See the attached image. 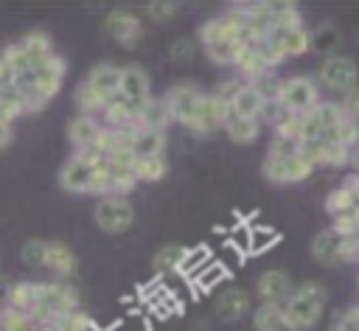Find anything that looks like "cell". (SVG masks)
<instances>
[{
  "instance_id": "f35d334b",
  "label": "cell",
  "mask_w": 359,
  "mask_h": 331,
  "mask_svg": "<svg viewBox=\"0 0 359 331\" xmlns=\"http://www.w3.org/2000/svg\"><path fill=\"white\" fill-rule=\"evenodd\" d=\"M300 123H303V115H294V112H280L272 123L275 135L278 137H294L300 140Z\"/></svg>"
},
{
  "instance_id": "816d5d0a",
  "label": "cell",
  "mask_w": 359,
  "mask_h": 331,
  "mask_svg": "<svg viewBox=\"0 0 359 331\" xmlns=\"http://www.w3.org/2000/svg\"><path fill=\"white\" fill-rule=\"evenodd\" d=\"M351 166H353V174H359V146L351 151Z\"/></svg>"
},
{
  "instance_id": "db71d44e",
  "label": "cell",
  "mask_w": 359,
  "mask_h": 331,
  "mask_svg": "<svg viewBox=\"0 0 359 331\" xmlns=\"http://www.w3.org/2000/svg\"><path fill=\"white\" fill-rule=\"evenodd\" d=\"M0 121H3V115H0ZM6 123H8V121H6Z\"/></svg>"
},
{
  "instance_id": "5b68a950",
  "label": "cell",
  "mask_w": 359,
  "mask_h": 331,
  "mask_svg": "<svg viewBox=\"0 0 359 331\" xmlns=\"http://www.w3.org/2000/svg\"><path fill=\"white\" fill-rule=\"evenodd\" d=\"M278 104L283 112H294V115H306L320 104V87L314 79L309 76H289L280 84V95Z\"/></svg>"
},
{
  "instance_id": "b9f144b4",
  "label": "cell",
  "mask_w": 359,
  "mask_h": 331,
  "mask_svg": "<svg viewBox=\"0 0 359 331\" xmlns=\"http://www.w3.org/2000/svg\"><path fill=\"white\" fill-rule=\"evenodd\" d=\"M174 14H177V3L154 0V3H149V6H146V17H149L151 22H165V20H171Z\"/></svg>"
},
{
  "instance_id": "ffe728a7",
  "label": "cell",
  "mask_w": 359,
  "mask_h": 331,
  "mask_svg": "<svg viewBox=\"0 0 359 331\" xmlns=\"http://www.w3.org/2000/svg\"><path fill=\"white\" fill-rule=\"evenodd\" d=\"M250 309H252V300H250V295L241 286H227L216 297V314L222 320H241Z\"/></svg>"
},
{
  "instance_id": "d6a6232c",
  "label": "cell",
  "mask_w": 359,
  "mask_h": 331,
  "mask_svg": "<svg viewBox=\"0 0 359 331\" xmlns=\"http://www.w3.org/2000/svg\"><path fill=\"white\" fill-rule=\"evenodd\" d=\"M353 208H356V202H353V196H351V191H348L345 185H337V188L325 196V210H328L331 219L345 216V213H351Z\"/></svg>"
},
{
  "instance_id": "3957f363",
  "label": "cell",
  "mask_w": 359,
  "mask_h": 331,
  "mask_svg": "<svg viewBox=\"0 0 359 331\" xmlns=\"http://www.w3.org/2000/svg\"><path fill=\"white\" fill-rule=\"evenodd\" d=\"M79 311V292L70 283L50 281V283H36V303L31 309V317L36 323H50L62 314Z\"/></svg>"
},
{
  "instance_id": "4316f807",
  "label": "cell",
  "mask_w": 359,
  "mask_h": 331,
  "mask_svg": "<svg viewBox=\"0 0 359 331\" xmlns=\"http://www.w3.org/2000/svg\"><path fill=\"white\" fill-rule=\"evenodd\" d=\"M224 132H227V137H230L233 143L247 146V143L258 140V135H261V121H255V118H241V115H230V121L224 123Z\"/></svg>"
},
{
  "instance_id": "8992f818",
  "label": "cell",
  "mask_w": 359,
  "mask_h": 331,
  "mask_svg": "<svg viewBox=\"0 0 359 331\" xmlns=\"http://www.w3.org/2000/svg\"><path fill=\"white\" fill-rule=\"evenodd\" d=\"M93 219L95 224L115 236V233H126L135 222V208L126 196H115V194H107V196H98L95 208H93Z\"/></svg>"
},
{
  "instance_id": "7c38bea8",
  "label": "cell",
  "mask_w": 359,
  "mask_h": 331,
  "mask_svg": "<svg viewBox=\"0 0 359 331\" xmlns=\"http://www.w3.org/2000/svg\"><path fill=\"white\" fill-rule=\"evenodd\" d=\"M101 104H107L112 95H118V84H121V67L118 65H112V62H98L90 73H87V79L81 81Z\"/></svg>"
},
{
  "instance_id": "bcb514c9",
  "label": "cell",
  "mask_w": 359,
  "mask_h": 331,
  "mask_svg": "<svg viewBox=\"0 0 359 331\" xmlns=\"http://www.w3.org/2000/svg\"><path fill=\"white\" fill-rule=\"evenodd\" d=\"M168 56H171L174 62H191V59H194V42L185 39V36L174 39L171 48H168Z\"/></svg>"
},
{
  "instance_id": "ba28073f",
  "label": "cell",
  "mask_w": 359,
  "mask_h": 331,
  "mask_svg": "<svg viewBox=\"0 0 359 331\" xmlns=\"http://www.w3.org/2000/svg\"><path fill=\"white\" fill-rule=\"evenodd\" d=\"M320 81L334 90V93H351L356 84H359V67L351 56H342V53H334L328 59H323L320 65Z\"/></svg>"
},
{
  "instance_id": "6da1fadb",
  "label": "cell",
  "mask_w": 359,
  "mask_h": 331,
  "mask_svg": "<svg viewBox=\"0 0 359 331\" xmlns=\"http://www.w3.org/2000/svg\"><path fill=\"white\" fill-rule=\"evenodd\" d=\"M65 73H67V62L59 53H53L45 62H39V65L28 67L25 73L14 76V84L22 93V101H25V112H39L62 90Z\"/></svg>"
},
{
  "instance_id": "e0dca14e",
  "label": "cell",
  "mask_w": 359,
  "mask_h": 331,
  "mask_svg": "<svg viewBox=\"0 0 359 331\" xmlns=\"http://www.w3.org/2000/svg\"><path fill=\"white\" fill-rule=\"evenodd\" d=\"M230 104L222 101L219 95L213 93H205V101H202V115H199V126H196V135H208L213 129H224V123L230 121Z\"/></svg>"
},
{
  "instance_id": "f6af8a7d",
  "label": "cell",
  "mask_w": 359,
  "mask_h": 331,
  "mask_svg": "<svg viewBox=\"0 0 359 331\" xmlns=\"http://www.w3.org/2000/svg\"><path fill=\"white\" fill-rule=\"evenodd\" d=\"M244 84H247V81H244V79H236V76H233V79H224V81H222V84L213 90V95H219L222 101L233 104V98L241 93V87H244Z\"/></svg>"
},
{
  "instance_id": "9a60e30c",
  "label": "cell",
  "mask_w": 359,
  "mask_h": 331,
  "mask_svg": "<svg viewBox=\"0 0 359 331\" xmlns=\"http://www.w3.org/2000/svg\"><path fill=\"white\" fill-rule=\"evenodd\" d=\"M137 107L129 104L121 93L112 95L101 109V126L107 129H137Z\"/></svg>"
},
{
  "instance_id": "52a82bcc",
  "label": "cell",
  "mask_w": 359,
  "mask_h": 331,
  "mask_svg": "<svg viewBox=\"0 0 359 331\" xmlns=\"http://www.w3.org/2000/svg\"><path fill=\"white\" fill-rule=\"evenodd\" d=\"M314 171V166L300 154H289V157H275V154H266L264 157V166H261V174L266 182L272 185H292V182H303L309 174Z\"/></svg>"
},
{
  "instance_id": "d6986e66",
  "label": "cell",
  "mask_w": 359,
  "mask_h": 331,
  "mask_svg": "<svg viewBox=\"0 0 359 331\" xmlns=\"http://www.w3.org/2000/svg\"><path fill=\"white\" fill-rule=\"evenodd\" d=\"M174 121H171V112H168V104H165V98H149L143 107H140V112H137V129H146V132H163L165 135V129L171 126Z\"/></svg>"
},
{
  "instance_id": "ab89813d",
  "label": "cell",
  "mask_w": 359,
  "mask_h": 331,
  "mask_svg": "<svg viewBox=\"0 0 359 331\" xmlns=\"http://www.w3.org/2000/svg\"><path fill=\"white\" fill-rule=\"evenodd\" d=\"M227 275V269L222 266V264H216V261H210V264H205L199 272H196V278H194V283L199 286V289H210V286H216L222 278Z\"/></svg>"
},
{
  "instance_id": "681fc988",
  "label": "cell",
  "mask_w": 359,
  "mask_h": 331,
  "mask_svg": "<svg viewBox=\"0 0 359 331\" xmlns=\"http://www.w3.org/2000/svg\"><path fill=\"white\" fill-rule=\"evenodd\" d=\"M11 81H14V73H11L8 62H6L3 53H0V87H6V84H11Z\"/></svg>"
},
{
  "instance_id": "f907efd6",
  "label": "cell",
  "mask_w": 359,
  "mask_h": 331,
  "mask_svg": "<svg viewBox=\"0 0 359 331\" xmlns=\"http://www.w3.org/2000/svg\"><path fill=\"white\" fill-rule=\"evenodd\" d=\"M11 137H14V129H11V123L0 121V149H6V146L11 143Z\"/></svg>"
},
{
  "instance_id": "5bb4252c",
  "label": "cell",
  "mask_w": 359,
  "mask_h": 331,
  "mask_svg": "<svg viewBox=\"0 0 359 331\" xmlns=\"http://www.w3.org/2000/svg\"><path fill=\"white\" fill-rule=\"evenodd\" d=\"M292 289H294V283L283 269H266V272H261V278L255 283L261 303H272V306H283L289 300Z\"/></svg>"
},
{
  "instance_id": "f546056e",
  "label": "cell",
  "mask_w": 359,
  "mask_h": 331,
  "mask_svg": "<svg viewBox=\"0 0 359 331\" xmlns=\"http://www.w3.org/2000/svg\"><path fill=\"white\" fill-rule=\"evenodd\" d=\"M261 104H264V101L258 98V93H255L250 84H244V87H241V93L233 98L230 112H233V115H241V118H255V121H258Z\"/></svg>"
},
{
  "instance_id": "74e56055",
  "label": "cell",
  "mask_w": 359,
  "mask_h": 331,
  "mask_svg": "<svg viewBox=\"0 0 359 331\" xmlns=\"http://www.w3.org/2000/svg\"><path fill=\"white\" fill-rule=\"evenodd\" d=\"M3 331H42V323H36L31 314L3 309Z\"/></svg>"
},
{
  "instance_id": "8fae6325",
  "label": "cell",
  "mask_w": 359,
  "mask_h": 331,
  "mask_svg": "<svg viewBox=\"0 0 359 331\" xmlns=\"http://www.w3.org/2000/svg\"><path fill=\"white\" fill-rule=\"evenodd\" d=\"M278 50L283 59H292V56H303L309 50V31L303 25H275L264 34Z\"/></svg>"
},
{
  "instance_id": "4fadbf2b",
  "label": "cell",
  "mask_w": 359,
  "mask_h": 331,
  "mask_svg": "<svg viewBox=\"0 0 359 331\" xmlns=\"http://www.w3.org/2000/svg\"><path fill=\"white\" fill-rule=\"evenodd\" d=\"M118 93H121L129 104H135V107L140 109V107L151 98V79H149V73H146L140 65H126V67H121Z\"/></svg>"
},
{
  "instance_id": "1f68e13d",
  "label": "cell",
  "mask_w": 359,
  "mask_h": 331,
  "mask_svg": "<svg viewBox=\"0 0 359 331\" xmlns=\"http://www.w3.org/2000/svg\"><path fill=\"white\" fill-rule=\"evenodd\" d=\"M280 84H283V79H280L275 70H266V73H261L258 79L250 81V87L258 93L261 101H278V95H280Z\"/></svg>"
},
{
  "instance_id": "7402d4cb",
  "label": "cell",
  "mask_w": 359,
  "mask_h": 331,
  "mask_svg": "<svg viewBox=\"0 0 359 331\" xmlns=\"http://www.w3.org/2000/svg\"><path fill=\"white\" fill-rule=\"evenodd\" d=\"M34 303H36V283L34 281H17L6 289V309L8 311L31 314Z\"/></svg>"
},
{
  "instance_id": "7a4b0ae2",
  "label": "cell",
  "mask_w": 359,
  "mask_h": 331,
  "mask_svg": "<svg viewBox=\"0 0 359 331\" xmlns=\"http://www.w3.org/2000/svg\"><path fill=\"white\" fill-rule=\"evenodd\" d=\"M328 292L320 281H303L300 286L292 289L289 300L283 303V314L292 331H306L311 325H317V320L323 317Z\"/></svg>"
},
{
  "instance_id": "d590c367",
  "label": "cell",
  "mask_w": 359,
  "mask_h": 331,
  "mask_svg": "<svg viewBox=\"0 0 359 331\" xmlns=\"http://www.w3.org/2000/svg\"><path fill=\"white\" fill-rule=\"evenodd\" d=\"M205 264H210V252H208V247L202 244V247H194V250H185V258H182V264H180V275H185V278H196V272L205 266Z\"/></svg>"
},
{
  "instance_id": "e575fe53",
  "label": "cell",
  "mask_w": 359,
  "mask_h": 331,
  "mask_svg": "<svg viewBox=\"0 0 359 331\" xmlns=\"http://www.w3.org/2000/svg\"><path fill=\"white\" fill-rule=\"evenodd\" d=\"M241 42H227V39H216V42H208V45H202L205 48V56L210 59V62H216V65H230L233 67V59H236V48H238Z\"/></svg>"
},
{
  "instance_id": "7bdbcfd3",
  "label": "cell",
  "mask_w": 359,
  "mask_h": 331,
  "mask_svg": "<svg viewBox=\"0 0 359 331\" xmlns=\"http://www.w3.org/2000/svg\"><path fill=\"white\" fill-rule=\"evenodd\" d=\"M266 154H275V157H289V154H300V140L294 137H272L269 143V151Z\"/></svg>"
},
{
  "instance_id": "4dcf8cb0",
  "label": "cell",
  "mask_w": 359,
  "mask_h": 331,
  "mask_svg": "<svg viewBox=\"0 0 359 331\" xmlns=\"http://www.w3.org/2000/svg\"><path fill=\"white\" fill-rule=\"evenodd\" d=\"M95 323L90 320V314H84L81 309L79 311H70V314H62L50 323L42 325V331H90Z\"/></svg>"
},
{
  "instance_id": "f1b7e54d",
  "label": "cell",
  "mask_w": 359,
  "mask_h": 331,
  "mask_svg": "<svg viewBox=\"0 0 359 331\" xmlns=\"http://www.w3.org/2000/svg\"><path fill=\"white\" fill-rule=\"evenodd\" d=\"M132 171H135L137 182H160L168 171V163H165L163 154L160 157H143V160H135Z\"/></svg>"
},
{
  "instance_id": "c3c4849f",
  "label": "cell",
  "mask_w": 359,
  "mask_h": 331,
  "mask_svg": "<svg viewBox=\"0 0 359 331\" xmlns=\"http://www.w3.org/2000/svg\"><path fill=\"white\" fill-rule=\"evenodd\" d=\"M280 112H283V109H280L278 101H264V104H261V112H258V121H261V123H264V121L275 123V118H278Z\"/></svg>"
},
{
  "instance_id": "44dd1931",
  "label": "cell",
  "mask_w": 359,
  "mask_h": 331,
  "mask_svg": "<svg viewBox=\"0 0 359 331\" xmlns=\"http://www.w3.org/2000/svg\"><path fill=\"white\" fill-rule=\"evenodd\" d=\"M76 266H79V258L65 241H48V264H45V269L50 275L70 278L76 272Z\"/></svg>"
},
{
  "instance_id": "f5cc1de1",
  "label": "cell",
  "mask_w": 359,
  "mask_h": 331,
  "mask_svg": "<svg viewBox=\"0 0 359 331\" xmlns=\"http://www.w3.org/2000/svg\"><path fill=\"white\" fill-rule=\"evenodd\" d=\"M0 331H3V309H0Z\"/></svg>"
},
{
  "instance_id": "30bf717a",
  "label": "cell",
  "mask_w": 359,
  "mask_h": 331,
  "mask_svg": "<svg viewBox=\"0 0 359 331\" xmlns=\"http://www.w3.org/2000/svg\"><path fill=\"white\" fill-rule=\"evenodd\" d=\"M104 28L118 45H135L143 36V20L129 8H112L104 17Z\"/></svg>"
},
{
  "instance_id": "60d3db41",
  "label": "cell",
  "mask_w": 359,
  "mask_h": 331,
  "mask_svg": "<svg viewBox=\"0 0 359 331\" xmlns=\"http://www.w3.org/2000/svg\"><path fill=\"white\" fill-rule=\"evenodd\" d=\"M278 236L269 230V227H250V236H247V252H264Z\"/></svg>"
},
{
  "instance_id": "83f0119b",
  "label": "cell",
  "mask_w": 359,
  "mask_h": 331,
  "mask_svg": "<svg viewBox=\"0 0 359 331\" xmlns=\"http://www.w3.org/2000/svg\"><path fill=\"white\" fill-rule=\"evenodd\" d=\"M185 250H188V247H182V244H165V247H160V250L154 252V258H151L154 272H157V275L180 272V264H182V258H185Z\"/></svg>"
},
{
  "instance_id": "484cf974",
  "label": "cell",
  "mask_w": 359,
  "mask_h": 331,
  "mask_svg": "<svg viewBox=\"0 0 359 331\" xmlns=\"http://www.w3.org/2000/svg\"><path fill=\"white\" fill-rule=\"evenodd\" d=\"M252 325L255 331H292L283 314V306H272V303H261L252 311Z\"/></svg>"
},
{
  "instance_id": "9c48e42d",
  "label": "cell",
  "mask_w": 359,
  "mask_h": 331,
  "mask_svg": "<svg viewBox=\"0 0 359 331\" xmlns=\"http://www.w3.org/2000/svg\"><path fill=\"white\" fill-rule=\"evenodd\" d=\"M59 185L67 194H95V171L81 154H70L59 171Z\"/></svg>"
},
{
  "instance_id": "277c9868",
  "label": "cell",
  "mask_w": 359,
  "mask_h": 331,
  "mask_svg": "<svg viewBox=\"0 0 359 331\" xmlns=\"http://www.w3.org/2000/svg\"><path fill=\"white\" fill-rule=\"evenodd\" d=\"M202 101H205V93H202L196 84H188V81L174 84V87L165 93V104H168L171 121H174V123H182V126L191 129V132H196V126H199Z\"/></svg>"
},
{
  "instance_id": "836d02e7",
  "label": "cell",
  "mask_w": 359,
  "mask_h": 331,
  "mask_svg": "<svg viewBox=\"0 0 359 331\" xmlns=\"http://www.w3.org/2000/svg\"><path fill=\"white\" fill-rule=\"evenodd\" d=\"M20 255H22V264H25V266H31V269H45V264H48V241L31 238V241L22 244Z\"/></svg>"
},
{
  "instance_id": "ac0fdd59",
  "label": "cell",
  "mask_w": 359,
  "mask_h": 331,
  "mask_svg": "<svg viewBox=\"0 0 359 331\" xmlns=\"http://www.w3.org/2000/svg\"><path fill=\"white\" fill-rule=\"evenodd\" d=\"M311 255L323 266H339L342 264V236H337L331 227L320 230L311 238Z\"/></svg>"
},
{
  "instance_id": "7dc6e473",
  "label": "cell",
  "mask_w": 359,
  "mask_h": 331,
  "mask_svg": "<svg viewBox=\"0 0 359 331\" xmlns=\"http://www.w3.org/2000/svg\"><path fill=\"white\" fill-rule=\"evenodd\" d=\"M339 107H342V112H345L348 118L359 121V84H356V87H353L351 93H345V95H342Z\"/></svg>"
},
{
  "instance_id": "603a6c76",
  "label": "cell",
  "mask_w": 359,
  "mask_h": 331,
  "mask_svg": "<svg viewBox=\"0 0 359 331\" xmlns=\"http://www.w3.org/2000/svg\"><path fill=\"white\" fill-rule=\"evenodd\" d=\"M20 48L25 50V59H28L31 67L56 53V50H53V39H50L45 31H28V34L20 39Z\"/></svg>"
},
{
  "instance_id": "ee69618b",
  "label": "cell",
  "mask_w": 359,
  "mask_h": 331,
  "mask_svg": "<svg viewBox=\"0 0 359 331\" xmlns=\"http://www.w3.org/2000/svg\"><path fill=\"white\" fill-rule=\"evenodd\" d=\"M331 331H359V306L339 311L334 325H331Z\"/></svg>"
},
{
  "instance_id": "2e32d148",
  "label": "cell",
  "mask_w": 359,
  "mask_h": 331,
  "mask_svg": "<svg viewBox=\"0 0 359 331\" xmlns=\"http://www.w3.org/2000/svg\"><path fill=\"white\" fill-rule=\"evenodd\" d=\"M98 135H101V121L93 118V115H81L79 112L76 118L67 121V143L73 146V154L93 149Z\"/></svg>"
},
{
  "instance_id": "cb8c5ba5",
  "label": "cell",
  "mask_w": 359,
  "mask_h": 331,
  "mask_svg": "<svg viewBox=\"0 0 359 331\" xmlns=\"http://www.w3.org/2000/svg\"><path fill=\"white\" fill-rule=\"evenodd\" d=\"M339 39L342 36H339V28L334 22H320L314 31H309V50H317V53H323L328 59V56L337 53Z\"/></svg>"
},
{
  "instance_id": "d4e9b609",
  "label": "cell",
  "mask_w": 359,
  "mask_h": 331,
  "mask_svg": "<svg viewBox=\"0 0 359 331\" xmlns=\"http://www.w3.org/2000/svg\"><path fill=\"white\" fill-rule=\"evenodd\" d=\"M132 157L135 160H143V157H160L165 151V135L163 132H146V129H137L135 137H132Z\"/></svg>"
},
{
  "instance_id": "8d00e7d4",
  "label": "cell",
  "mask_w": 359,
  "mask_h": 331,
  "mask_svg": "<svg viewBox=\"0 0 359 331\" xmlns=\"http://www.w3.org/2000/svg\"><path fill=\"white\" fill-rule=\"evenodd\" d=\"M334 140L339 143V146H345L348 151H353L356 146H359V121H353V118H342L339 121V126L334 129Z\"/></svg>"
}]
</instances>
